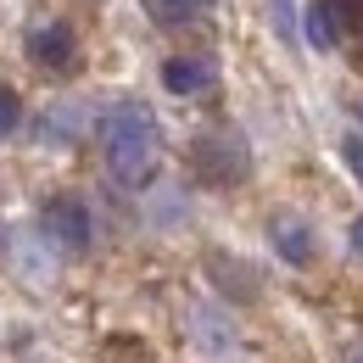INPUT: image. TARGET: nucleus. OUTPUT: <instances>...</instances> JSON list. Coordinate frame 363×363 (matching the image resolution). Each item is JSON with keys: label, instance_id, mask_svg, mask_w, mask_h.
<instances>
[{"label": "nucleus", "instance_id": "f257e3e1", "mask_svg": "<svg viewBox=\"0 0 363 363\" xmlns=\"http://www.w3.org/2000/svg\"><path fill=\"white\" fill-rule=\"evenodd\" d=\"M101 145H106V168L123 184H145L157 168V123L140 101H123L101 118Z\"/></svg>", "mask_w": 363, "mask_h": 363}, {"label": "nucleus", "instance_id": "f03ea898", "mask_svg": "<svg viewBox=\"0 0 363 363\" xmlns=\"http://www.w3.org/2000/svg\"><path fill=\"white\" fill-rule=\"evenodd\" d=\"M190 157H196V174H201V179H213V184L246 179V140L229 135V129H218V135H201Z\"/></svg>", "mask_w": 363, "mask_h": 363}, {"label": "nucleus", "instance_id": "7ed1b4c3", "mask_svg": "<svg viewBox=\"0 0 363 363\" xmlns=\"http://www.w3.org/2000/svg\"><path fill=\"white\" fill-rule=\"evenodd\" d=\"M45 235L56 246H67V252H84V246H90V213H84V201L56 196L45 207Z\"/></svg>", "mask_w": 363, "mask_h": 363}, {"label": "nucleus", "instance_id": "20e7f679", "mask_svg": "<svg viewBox=\"0 0 363 363\" xmlns=\"http://www.w3.org/2000/svg\"><path fill=\"white\" fill-rule=\"evenodd\" d=\"M28 56H34L40 67H67V56H73V28H67V23H40V28L28 34Z\"/></svg>", "mask_w": 363, "mask_h": 363}, {"label": "nucleus", "instance_id": "39448f33", "mask_svg": "<svg viewBox=\"0 0 363 363\" xmlns=\"http://www.w3.org/2000/svg\"><path fill=\"white\" fill-rule=\"evenodd\" d=\"M162 84L174 95H196L213 84V62H201V56H174L168 67H162Z\"/></svg>", "mask_w": 363, "mask_h": 363}, {"label": "nucleus", "instance_id": "423d86ee", "mask_svg": "<svg viewBox=\"0 0 363 363\" xmlns=\"http://www.w3.org/2000/svg\"><path fill=\"white\" fill-rule=\"evenodd\" d=\"M274 246H279L285 263H308V257H313V235L296 224V218H279V224H274Z\"/></svg>", "mask_w": 363, "mask_h": 363}, {"label": "nucleus", "instance_id": "0eeeda50", "mask_svg": "<svg viewBox=\"0 0 363 363\" xmlns=\"http://www.w3.org/2000/svg\"><path fill=\"white\" fill-rule=\"evenodd\" d=\"M213 0H145V11H151V23H162V28H179L190 23L196 11H207Z\"/></svg>", "mask_w": 363, "mask_h": 363}, {"label": "nucleus", "instance_id": "6e6552de", "mask_svg": "<svg viewBox=\"0 0 363 363\" xmlns=\"http://www.w3.org/2000/svg\"><path fill=\"white\" fill-rule=\"evenodd\" d=\"M17 118H23V106H17V95L0 84V135H11L17 129Z\"/></svg>", "mask_w": 363, "mask_h": 363}, {"label": "nucleus", "instance_id": "1a4fd4ad", "mask_svg": "<svg viewBox=\"0 0 363 363\" xmlns=\"http://www.w3.org/2000/svg\"><path fill=\"white\" fill-rule=\"evenodd\" d=\"M274 28H279L285 40H296V6H291V0H274Z\"/></svg>", "mask_w": 363, "mask_h": 363}, {"label": "nucleus", "instance_id": "9d476101", "mask_svg": "<svg viewBox=\"0 0 363 363\" xmlns=\"http://www.w3.org/2000/svg\"><path fill=\"white\" fill-rule=\"evenodd\" d=\"M341 157H347V168H352L358 184H363V135H347V140H341Z\"/></svg>", "mask_w": 363, "mask_h": 363}, {"label": "nucleus", "instance_id": "9b49d317", "mask_svg": "<svg viewBox=\"0 0 363 363\" xmlns=\"http://www.w3.org/2000/svg\"><path fill=\"white\" fill-rule=\"evenodd\" d=\"M358 363H363V358H358Z\"/></svg>", "mask_w": 363, "mask_h": 363}]
</instances>
